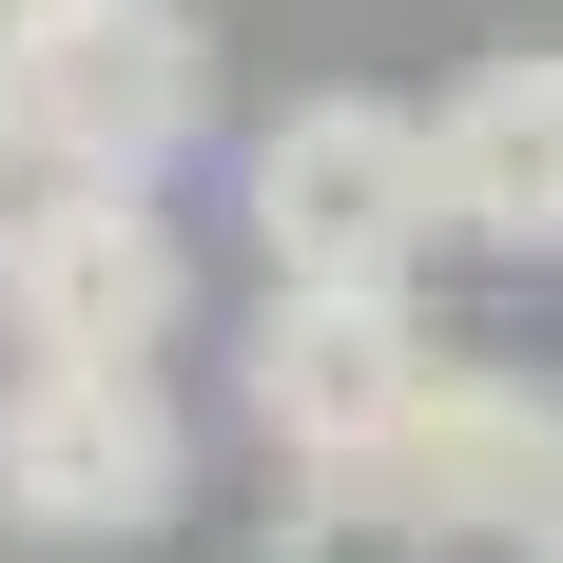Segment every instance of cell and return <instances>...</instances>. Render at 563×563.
Returning a JSON list of instances; mask_svg holds the SVG:
<instances>
[{
    "label": "cell",
    "mask_w": 563,
    "mask_h": 563,
    "mask_svg": "<svg viewBox=\"0 0 563 563\" xmlns=\"http://www.w3.org/2000/svg\"><path fill=\"white\" fill-rule=\"evenodd\" d=\"M233 214H253V273L408 291L448 253V175H428V117L408 98H291V117L233 136Z\"/></svg>",
    "instance_id": "obj_1"
},
{
    "label": "cell",
    "mask_w": 563,
    "mask_h": 563,
    "mask_svg": "<svg viewBox=\"0 0 563 563\" xmlns=\"http://www.w3.org/2000/svg\"><path fill=\"white\" fill-rule=\"evenodd\" d=\"M195 331V253L136 175H20L0 214V369H156Z\"/></svg>",
    "instance_id": "obj_2"
},
{
    "label": "cell",
    "mask_w": 563,
    "mask_h": 563,
    "mask_svg": "<svg viewBox=\"0 0 563 563\" xmlns=\"http://www.w3.org/2000/svg\"><path fill=\"white\" fill-rule=\"evenodd\" d=\"M195 136H214V20L195 0H58L40 58L0 78V156L20 175H136L156 195Z\"/></svg>",
    "instance_id": "obj_3"
},
{
    "label": "cell",
    "mask_w": 563,
    "mask_h": 563,
    "mask_svg": "<svg viewBox=\"0 0 563 563\" xmlns=\"http://www.w3.org/2000/svg\"><path fill=\"white\" fill-rule=\"evenodd\" d=\"M428 389H448V331H428L408 291H311V273H273L253 331H233V408H253L273 466H389Z\"/></svg>",
    "instance_id": "obj_4"
},
{
    "label": "cell",
    "mask_w": 563,
    "mask_h": 563,
    "mask_svg": "<svg viewBox=\"0 0 563 563\" xmlns=\"http://www.w3.org/2000/svg\"><path fill=\"white\" fill-rule=\"evenodd\" d=\"M195 506V408L156 369H0V525L20 544H156Z\"/></svg>",
    "instance_id": "obj_5"
},
{
    "label": "cell",
    "mask_w": 563,
    "mask_h": 563,
    "mask_svg": "<svg viewBox=\"0 0 563 563\" xmlns=\"http://www.w3.org/2000/svg\"><path fill=\"white\" fill-rule=\"evenodd\" d=\"M428 544H563V389L544 369H506V350H448V389L408 408V448L369 466Z\"/></svg>",
    "instance_id": "obj_6"
},
{
    "label": "cell",
    "mask_w": 563,
    "mask_h": 563,
    "mask_svg": "<svg viewBox=\"0 0 563 563\" xmlns=\"http://www.w3.org/2000/svg\"><path fill=\"white\" fill-rule=\"evenodd\" d=\"M428 175H448V253L544 273V253H563V58H486V78H448Z\"/></svg>",
    "instance_id": "obj_7"
},
{
    "label": "cell",
    "mask_w": 563,
    "mask_h": 563,
    "mask_svg": "<svg viewBox=\"0 0 563 563\" xmlns=\"http://www.w3.org/2000/svg\"><path fill=\"white\" fill-rule=\"evenodd\" d=\"M253 563H448L428 525L369 486V466H273V525H253Z\"/></svg>",
    "instance_id": "obj_8"
},
{
    "label": "cell",
    "mask_w": 563,
    "mask_h": 563,
    "mask_svg": "<svg viewBox=\"0 0 563 563\" xmlns=\"http://www.w3.org/2000/svg\"><path fill=\"white\" fill-rule=\"evenodd\" d=\"M40 20H58V0H0V78H20V58H40Z\"/></svg>",
    "instance_id": "obj_9"
},
{
    "label": "cell",
    "mask_w": 563,
    "mask_h": 563,
    "mask_svg": "<svg viewBox=\"0 0 563 563\" xmlns=\"http://www.w3.org/2000/svg\"><path fill=\"white\" fill-rule=\"evenodd\" d=\"M0 214H20V156H0Z\"/></svg>",
    "instance_id": "obj_10"
},
{
    "label": "cell",
    "mask_w": 563,
    "mask_h": 563,
    "mask_svg": "<svg viewBox=\"0 0 563 563\" xmlns=\"http://www.w3.org/2000/svg\"><path fill=\"white\" fill-rule=\"evenodd\" d=\"M525 563H563V544H525Z\"/></svg>",
    "instance_id": "obj_11"
}]
</instances>
